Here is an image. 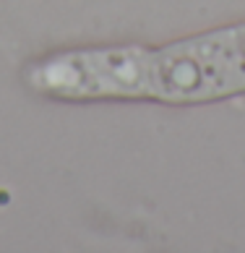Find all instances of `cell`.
Listing matches in <instances>:
<instances>
[{"label": "cell", "instance_id": "1", "mask_svg": "<svg viewBox=\"0 0 245 253\" xmlns=\"http://www.w3.org/2000/svg\"><path fill=\"white\" fill-rule=\"evenodd\" d=\"M29 84L50 97H154L206 102L245 91V24L159 50H76L34 65Z\"/></svg>", "mask_w": 245, "mask_h": 253}]
</instances>
